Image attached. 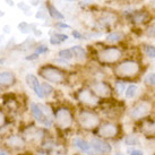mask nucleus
I'll list each match as a JSON object with an SVG mask.
<instances>
[{
	"label": "nucleus",
	"mask_w": 155,
	"mask_h": 155,
	"mask_svg": "<svg viewBox=\"0 0 155 155\" xmlns=\"http://www.w3.org/2000/svg\"><path fill=\"white\" fill-rule=\"evenodd\" d=\"M114 73L119 78H124V79L135 78L140 73V65L138 61L135 60L122 61L116 66Z\"/></svg>",
	"instance_id": "1"
},
{
	"label": "nucleus",
	"mask_w": 155,
	"mask_h": 155,
	"mask_svg": "<svg viewBox=\"0 0 155 155\" xmlns=\"http://www.w3.org/2000/svg\"><path fill=\"white\" fill-rule=\"evenodd\" d=\"M39 75L47 82L53 83V84H64L67 79L66 73L64 70L52 65L42 66L39 69Z\"/></svg>",
	"instance_id": "2"
},
{
	"label": "nucleus",
	"mask_w": 155,
	"mask_h": 155,
	"mask_svg": "<svg viewBox=\"0 0 155 155\" xmlns=\"http://www.w3.org/2000/svg\"><path fill=\"white\" fill-rule=\"evenodd\" d=\"M31 111L34 117V119L39 124H42L45 127H51L54 124V116H52L51 111L42 104L32 103L31 104Z\"/></svg>",
	"instance_id": "3"
},
{
	"label": "nucleus",
	"mask_w": 155,
	"mask_h": 155,
	"mask_svg": "<svg viewBox=\"0 0 155 155\" xmlns=\"http://www.w3.org/2000/svg\"><path fill=\"white\" fill-rule=\"evenodd\" d=\"M77 121L79 126L85 130H94L99 128L101 125L100 117L93 111L90 110H82L77 117Z\"/></svg>",
	"instance_id": "4"
},
{
	"label": "nucleus",
	"mask_w": 155,
	"mask_h": 155,
	"mask_svg": "<svg viewBox=\"0 0 155 155\" xmlns=\"http://www.w3.org/2000/svg\"><path fill=\"white\" fill-rule=\"evenodd\" d=\"M54 116V125L61 130L69 129L74 124V114L68 108L61 107L58 108L53 113Z\"/></svg>",
	"instance_id": "5"
},
{
	"label": "nucleus",
	"mask_w": 155,
	"mask_h": 155,
	"mask_svg": "<svg viewBox=\"0 0 155 155\" xmlns=\"http://www.w3.org/2000/svg\"><path fill=\"white\" fill-rule=\"evenodd\" d=\"M122 57V52L119 48L116 47H108L100 50L96 54V59L100 64L103 65H112L117 64L119 59Z\"/></svg>",
	"instance_id": "6"
},
{
	"label": "nucleus",
	"mask_w": 155,
	"mask_h": 155,
	"mask_svg": "<svg viewBox=\"0 0 155 155\" xmlns=\"http://www.w3.org/2000/svg\"><path fill=\"white\" fill-rule=\"evenodd\" d=\"M119 127L116 124L112 122H105L101 124L97 128V135L102 139H109V138H116L119 135Z\"/></svg>",
	"instance_id": "7"
},
{
	"label": "nucleus",
	"mask_w": 155,
	"mask_h": 155,
	"mask_svg": "<svg viewBox=\"0 0 155 155\" xmlns=\"http://www.w3.org/2000/svg\"><path fill=\"white\" fill-rule=\"evenodd\" d=\"M91 91L94 93L97 97L102 99H108L112 95V88L108 83L97 81V82H92L91 84Z\"/></svg>",
	"instance_id": "8"
},
{
	"label": "nucleus",
	"mask_w": 155,
	"mask_h": 155,
	"mask_svg": "<svg viewBox=\"0 0 155 155\" xmlns=\"http://www.w3.org/2000/svg\"><path fill=\"white\" fill-rule=\"evenodd\" d=\"M152 110V105L150 102H139L138 104H136L133 109H131V112H130V117L135 119V120H138V119H142V118H145L146 116L150 114V112Z\"/></svg>",
	"instance_id": "9"
},
{
	"label": "nucleus",
	"mask_w": 155,
	"mask_h": 155,
	"mask_svg": "<svg viewBox=\"0 0 155 155\" xmlns=\"http://www.w3.org/2000/svg\"><path fill=\"white\" fill-rule=\"evenodd\" d=\"M77 99L83 104L88 105V107H94L99 103V97L88 88H83L79 91L77 94Z\"/></svg>",
	"instance_id": "10"
},
{
	"label": "nucleus",
	"mask_w": 155,
	"mask_h": 155,
	"mask_svg": "<svg viewBox=\"0 0 155 155\" xmlns=\"http://www.w3.org/2000/svg\"><path fill=\"white\" fill-rule=\"evenodd\" d=\"M91 145H92V148L94 150L95 154L96 155L110 154L111 151H112L111 145L100 137L99 138H93V139L91 140Z\"/></svg>",
	"instance_id": "11"
},
{
	"label": "nucleus",
	"mask_w": 155,
	"mask_h": 155,
	"mask_svg": "<svg viewBox=\"0 0 155 155\" xmlns=\"http://www.w3.org/2000/svg\"><path fill=\"white\" fill-rule=\"evenodd\" d=\"M26 83H27V85L33 90V92H34L35 94L38 95V97H40V99L45 97L43 93V90H42V85L40 84L39 79H38V77H36L35 75L28 74V75L26 76Z\"/></svg>",
	"instance_id": "12"
},
{
	"label": "nucleus",
	"mask_w": 155,
	"mask_h": 155,
	"mask_svg": "<svg viewBox=\"0 0 155 155\" xmlns=\"http://www.w3.org/2000/svg\"><path fill=\"white\" fill-rule=\"evenodd\" d=\"M151 19V14L148 10H136L131 14L130 16V21L134 23V24H145V23L150 22Z\"/></svg>",
	"instance_id": "13"
},
{
	"label": "nucleus",
	"mask_w": 155,
	"mask_h": 155,
	"mask_svg": "<svg viewBox=\"0 0 155 155\" xmlns=\"http://www.w3.org/2000/svg\"><path fill=\"white\" fill-rule=\"evenodd\" d=\"M25 138L18 135H12L6 139V145L13 150H22L25 146Z\"/></svg>",
	"instance_id": "14"
},
{
	"label": "nucleus",
	"mask_w": 155,
	"mask_h": 155,
	"mask_svg": "<svg viewBox=\"0 0 155 155\" xmlns=\"http://www.w3.org/2000/svg\"><path fill=\"white\" fill-rule=\"evenodd\" d=\"M74 144H75V146L77 147L78 150H81L83 153H86V154H90V155H96L95 154L94 150L92 148L91 143H88L87 140H85V139H82V138H75Z\"/></svg>",
	"instance_id": "15"
},
{
	"label": "nucleus",
	"mask_w": 155,
	"mask_h": 155,
	"mask_svg": "<svg viewBox=\"0 0 155 155\" xmlns=\"http://www.w3.org/2000/svg\"><path fill=\"white\" fill-rule=\"evenodd\" d=\"M15 82H16V78H15L13 73H10V71L0 73V86L1 87L12 86L15 84Z\"/></svg>",
	"instance_id": "16"
},
{
	"label": "nucleus",
	"mask_w": 155,
	"mask_h": 155,
	"mask_svg": "<svg viewBox=\"0 0 155 155\" xmlns=\"http://www.w3.org/2000/svg\"><path fill=\"white\" fill-rule=\"evenodd\" d=\"M26 133V138L30 140V142H38L39 139L43 137V131L39 128H28L25 131Z\"/></svg>",
	"instance_id": "17"
},
{
	"label": "nucleus",
	"mask_w": 155,
	"mask_h": 155,
	"mask_svg": "<svg viewBox=\"0 0 155 155\" xmlns=\"http://www.w3.org/2000/svg\"><path fill=\"white\" fill-rule=\"evenodd\" d=\"M117 18L118 17H117L116 14L107 12V13H103L102 17L100 18V23L103 24L104 26H112L117 22Z\"/></svg>",
	"instance_id": "18"
},
{
	"label": "nucleus",
	"mask_w": 155,
	"mask_h": 155,
	"mask_svg": "<svg viewBox=\"0 0 155 155\" xmlns=\"http://www.w3.org/2000/svg\"><path fill=\"white\" fill-rule=\"evenodd\" d=\"M125 38V34L122 32H112L107 36V41L110 43H117V42H120Z\"/></svg>",
	"instance_id": "19"
},
{
	"label": "nucleus",
	"mask_w": 155,
	"mask_h": 155,
	"mask_svg": "<svg viewBox=\"0 0 155 155\" xmlns=\"http://www.w3.org/2000/svg\"><path fill=\"white\" fill-rule=\"evenodd\" d=\"M71 51L74 53V57L78 59V60H83V59H85L86 58V51H85V49H83L82 47H79V45H75V47L71 48Z\"/></svg>",
	"instance_id": "20"
},
{
	"label": "nucleus",
	"mask_w": 155,
	"mask_h": 155,
	"mask_svg": "<svg viewBox=\"0 0 155 155\" xmlns=\"http://www.w3.org/2000/svg\"><path fill=\"white\" fill-rule=\"evenodd\" d=\"M68 40V35L66 34H61V33H56L54 35H52L50 38V43L51 44H60L62 42H65Z\"/></svg>",
	"instance_id": "21"
},
{
	"label": "nucleus",
	"mask_w": 155,
	"mask_h": 155,
	"mask_svg": "<svg viewBox=\"0 0 155 155\" xmlns=\"http://www.w3.org/2000/svg\"><path fill=\"white\" fill-rule=\"evenodd\" d=\"M48 12H49V14H50V16H51L52 18L64 19V15H62L54 6H52V5H48Z\"/></svg>",
	"instance_id": "22"
},
{
	"label": "nucleus",
	"mask_w": 155,
	"mask_h": 155,
	"mask_svg": "<svg viewBox=\"0 0 155 155\" xmlns=\"http://www.w3.org/2000/svg\"><path fill=\"white\" fill-rule=\"evenodd\" d=\"M137 93V86L136 85H128L125 91V95L127 99H133Z\"/></svg>",
	"instance_id": "23"
},
{
	"label": "nucleus",
	"mask_w": 155,
	"mask_h": 155,
	"mask_svg": "<svg viewBox=\"0 0 155 155\" xmlns=\"http://www.w3.org/2000/svg\"><path fill=\"white\" fill-rule=\"evenodd\" d=\"M59 57L64 60H70L74 58V53L71 51V49H65V50L59 51Z\"/></svg>",
	"instance_id": "24"
},
{
	"label": "nucleus",
	"mask_w": 155,
	"mask_h": 155,
	"mask_svg": "<svg viewBox=\"0 0 155 155\" xmlns=\"http://www.w3.org/2000/svg\"><path fill=\"white\" fill-rule=\"evenodd\" d=\"M144 52L147 57L150 58H155V47L153 45H145L144 47Z\"/></svg>",
	"instance_id": "25"
},
{
	"label": "nucleus",
	"mask_w": 155,
	"mask_h": 155,
	"mask_svg": "<svg viewBox=\"0 0 155 155\" xmlns=\"http://www.w3.org/2000/svg\"><path fill=\"white\" fill-rule=\"evenodd\" d=\"M42 90H43L44 96H49V95L53 92V88H52V87L50 86L48 83H44V84H42Z\"/></svg>",
	"instance_id": "26"
},
{
	"label": "nucleus",
	"mask_w": 155,
	"mask_h": 155,
	"mask_svg": "<svg viewBox=\"0 0 155 155\" xmlns=\"http://www.w3.org/2000/svg\"><path fill=\"white\" fill-rule=\"evenodd\" d=\"M6 122H7V117L5 114V112L0 111V129L6 125Z\"/></svg>",
	"instance_id": "27"
},
{
	"label": "nucleus",
	"mask_w": 155,
	"mask_h": 155,
	"mask_svg": "<svg viewBox=\"0 0 155 155\" xmlns=\"http://www.w3.org/2000/svg\"><path fill=\"white\" fill-rule=\"evenodd\" d=\"M126 88H127V87H126L124 82H117V91H118L119 94H121L124 91H126Z\"/></svg>",
	"instance_id": "28"
},
{
	"label": "nucleus",
	"mask_w": 155,
	"mask_h": 155,
	"mask_svg": "<svg viewBox=\"0 0 155 155\" xmlns=\"http://www.w3.org/2000/svg\"><path fill=\"white\" fill-rule=\"evenodd\" d=\"M147 83L152 85V86H155V74H150L146 78Z\"/></svg>",
	"instance_id": "29"
},
{
	"label": "nucleus",
	"mask_w": 155,
	"mask_h": 155,
	"mask_svg": "<svg viewBox=\"0 0 155 155\" xmlns=\"http://www.w3.org/2000/svg\"><path fill=\"white\" fill-rule=\"evenodd\" d=\"M49 51V49H48L47 45H40V47L36 48V53L38 54H41V53H45V52Z\"/></svg>",
	"instance_id": "30"
},
{
	"label": "nucleus",
	"mask_w": 155,
	"mask_h": 155,
	"mask_svg": "<svg viewBox=\"0 0 155 155\" xmlns=\"http://www.w3.org/2000/svg\"><path fill=\"white\" fill-rule=\"evenodd\" d=\"M39 56L40 54H38V53L35 52V53H32V54H30V56H27L25 59L26 60H35V59H38V58H39Z\"/></svg>",
	"instance_id": "31"
},
{
	"label": "nucleus",
	"mask_w": 155,
	"mask_h": 155,
	"mask_svg": "<svg viewBox=\"0 0 155 155\" xmlns=\"http://www.w3.org/2000/svg\"><path fill=\"white\" fill-rule=\"evenodd\" d=\"M73 36L75 38V39H83V35L78 32V31H73Z\"/></svg>",
	"instance_id": "32"
},
{
	"label": "nucleus",
	"mask_w": 155,
	"mask_h": 155,
	"mask_svg": "<svg viewBox=\"0 0 155 155\" xmlns=\"http://www.w3.org/2000/svg\"><path fill=\"white\" fill-rule=\"evenodd\" d=\"M57 26H58V27H61V28H70V26L65 24V23H58Z\"/></svg>",
	"instance_id": "33"
},
{
	"label": "nucleus",
	"mask_w": 155,
	"mask_h": 155,
	"mask_svg": "<svg viewBox=\"0 0 155 155\" xmlns=\"http://www.w3.org/2000/svg\"><path fill=\"white\" fill-rule=\"evenodd\" d=\"M130 155H144V154H143L142 151H139V150H135V151H133L131 153H130Z\"/></svg>",
	"instance_id": "34"
},
{
	"label": "nucleus",
	"mask_w": 155,
	"mask_h": 155,
	"mask_svg": "<svg viewBox=\"0 0 155 155\" xmlns=\"http://www.w3.org/2000/svg\"><path fill=\"white\" fill-rule=\"evenodd\" d=\"M0 155H7V152L4 150H0Z\"/></svg>",
	"instance_id": "35"
},
{
	"label": "nucleus",
	"mask_w": 155,
	"mask_h": 155,
	"mask_svg": "<svg viewBox=\"0 0 155 155\" xmlns=\"http://www.w3.org/2000/svg\"><path fill=\"white\" fill-rule=\"evenodd\" d=\"M67 1H76V0H67Z\"/></svg>",
	"instance_id": "36"
},
{
	"label": "nucleus",
	"mask_w": 155,
	"mask_h": 155,
	"mask_svg": "<svg viewBox=\"0 0 155 155\" xmlns=\"http://www.w3.org/2000/svg\"><path fill=\"white\" fill-rule=\"evenodd\" d=\"M117 155H124V154H121V153H119V154H117Z\"/></svg>",
	"instance_id": "37"
},
{
	"label": "nucleus",
	"mask_w": 155,
	"mask_h": 155,
	"mask_svg": "<svg viewBox=\"0 0 155 155\" xmlns=\"http://www.w3.org/2000/svg\"><path fill=\"white\" fill-rule=\"evenodd\" d=\"M77 155H79V154H77Z\"/></svg>",
	"instance_id": "38"
}]
</instances>
